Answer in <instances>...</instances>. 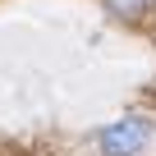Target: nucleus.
Wrapping results in <instances>:
<instances>
[{
  "label": "nucleus",
  "mask_w": 156,
  "mask_h": 156,
  "mask_svg": "<svg viewBox=\"0 0 156 156\" xmlns=\"http://www.w3.org/2000/svg\"><path fill=\"white\" fill-rule=\"evenodd\" d=\"M147 142H151V119L147 115H124L110 129H101V138H97L101 156H138Z\"/></svg>",
  "instance_id": "1"
},
{
  "label": "nucleus",
  "mask_w": 156,
  "mask_h": 156,
  "mask_svg": "<svg viewBox=\"0 0 156 156\" xmlns=\"http://www.w3.org/2000/svg\"><path fill=\"white\" fill-rule=\"evenodd\" d=\"M101 5H106L115 19H124V23H142V19L156 9V0H101Z\"/></svg>",
  "instance_id": "2"
}]
</instances>
